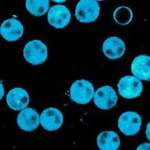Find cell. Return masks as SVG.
Returning <instances> with one entry per match:
<instances>
[{
  "label": "cell",
  "mask_w": 150,
  "mask_h": 150,
  "mask_svg": "<svg viewBox=\"0 0 150 150\" xmlns=\"http://www.w3.org/2000/svg\"><path fill=\"white\" fill-rule=\"evenodd\" d=\"M100 8L96 0H81L75 8L76 18L81 23H92L99 15Z\"/></svg>",
  "instance_id": "3957f363"
},
{
  "label": "cell",
  "mask_w": 150,
  "mask_h": 150,
  "mask_svg": "<svg viewBox=\"0 0 150 150\" xmlns=\"http://www.w3.org/2000/svg\"><path fill=\"white\" fill-rule=\"evenodd\" d=\"M23 54L28 62L33 65H39L47 59V46L40 40L30 41L24 46Z\"/></svg>",
  "instance_id": "6da1fadb"
},
{
  "label": "cell",
  "mask_w": 150,
  "mask_h": 150,
  "mask_svg": "<svg viewBox=\"0 0 150 150\" xmlns=\"http://www.w3.org/2000/svg\"><path fill=\"white\" fill-rule=\"evenodd\" d=\"M119 94L125 99H134L143 91V83L136 77L125 76L117 83Z\"/></svg>",
  "instance_id": "277c9868"
},
{
  "label": "cell",
  "mask_w": 150,
  "mask_h": 150,
  "mask_svg": "<svg viewBox=\"0 0 150 150\" xmlns=\"http://www.w3.org/2000/svg\"><path fill=\"white\" fill-rule=\"evenodd\" d=\"M94 103L100 109L108 110L117 104V96L112 86H105L99 88L94 94Z\"/></svg>",
  "instance_id": "8992f818"
},
{
  "label": "cell",
  "mask_w": 150,
  "mask_h": 150,
  "mask_svg": "<svg viewBox=\"0 0 150 150\" xmlns=\"http://www.w3.org/2000/svg\"><path fill=\"white\" fill-rule=\"evenodd\" d=\"M126 50L124 41L117 37H111L105 40L103 46V53L109 59L115 60L124 55Z\"/></svg>",
  "instance_id": "8fae6325"
},
{
  "label": "cell",
  "mask_w": 150,
  "mask_h": 150,
  "mask_svg": "<svg viewBox=\"0 0 150 150\" xmlns=\"http://www.w3.org/2000/svg\"><path fill=\"white\" fill-rule=\"evenodd\" d=\"M94 94L93 86L86 80L75 81L70 89L71 99L77 104H87L93 98Z\"/></svg>",
  "instance_id": "7a4b0ae2"
},
{
  "label": "cell",
  "mask_w": 150,
  "mask_h": 150,
  "mask_svg": "<svg viewBox=\"0 0 150 150\" xmlns=\"http://www.w3.org/2000/svg\"><path fill=\"white\" fill-rule=\"evenodd\" d=\"M117 125L120 131L125 135H136L140 130L141 117L134 112H125L119 117Z\"/></svg>",
  "instance_id": "5b68a950"
},
{
  "label": "cell",
  "mask_w": 150,
  "mask_h": 150,
  "mask_svg": "<svg viewBox=\"0 0 150 150\" xmlns=\"http://www.w3.org/2000/svg\"><path fill=\"white\" fill-rule=\"evenodd\" d=\"M114 20L120 25H127L130 24L133 19V12L130 8L127 6H120L117 8L113 13Z\"/></svg>",
  "instance_id": "2e32d148"
},
{
  "label": "cell",
  "mask_w": 150,
  "mask_h": 150,
  "mask_svg": "<svg viewBox=\"0 0 150 150\" xmlns=\"http://www.w3.org/2000/svg\"><path fill=\"white\" fill-rule=\"evenodd\" d=\"M96 1H104V0H96Z\"/></svg>",
  "instance_id": "44dd1931"
},
{
  "label": "cell",
  "mask_w": 150,
  "mask_h": 150,
  "mask_svg": "<svg viewBox=\"0 0 150 150\" xmlns=\"http://www.w3.org/2000/svg\"><path fill=\"white\" fill-rule=\"evenodd\" d=\"M40 123L45 130L54 131L59 130L63 124L62 113L55 108H49L42 112Z\"/></svg>",
  "instance_id": "9c48e42d"
},
{
  "label": "cell",
  "mask_w": 150,
  "mask_h": 150,
  "mask_svg": "<svg viewBox=\"0 0 150 150\" xmlns=\"http://www.w3.org/2000/svg\"><path fill=\"white\" fill-rule=\"evenodd\" d=\"M146 137L150 141V122L147 125L146 130Z\"/></svg>",
  "instance_id": "ac0fdd59"
},
{
  "label": "cell",
  "mask_w": 150,
  "mask_h": 150,
  "mask_svg": "<svg viewBox=\"0 0 150 150\" xmlns=\"http://www.w3.org/2000/svg\"><path fill=\"white\" fill-rule=\"evenodd\" d=\"M17 123L21 130L24 131H33L37 129L40 123V117L38 112L31 108L21 110L17 117Z\"/></svg>",
  "instance_id": "ba28073f"
},
{
  "label": "cell",
  "mask_w": 150,
  "mask_h": 150,
  "mask_svg": "<svg viewBox=\"0 0 150 150\" xmlns=\"http://www.w3.org/2000/svg\"><path fill=\"white\" fill-rule=\"evenodd\" d=\"M137 149V150H143V149L150 150V143H143V144H141L139 146H138Z\"/></svg>",
  "instance_id": "e0dca14e"
},
{
  "label": "cell",
  "mask_w": 150,
  "mask_h": 150,
  "mask_svg": "<svg viewBox=\"0 0 150 150\" xmlns=\"http://www.w3.org/2000/svg\"><path fill=\"white\" fill-rule=\"evenodd\" d=\"M6 101L9 108L15 111H20L27 108L30 103V96L24 89L14 88L8 93Z\"/></svg>",
  "instance_id": "7c38bea8"
},
{
  "label": "cell",
  "mask_w": 150,
  "mask_h": 150,
  "mask_svg": "<svg viewBox=\"0 0 150 150\" xmlns=\"http://www.w3.org/2000/svg\"><path fill=\"white\" fill-rule=\"evenodd\" d=\"M53 2H57V3H62V2H64L67 0H52Z\"/></svg>",
  "instance_id": "ffe728a7"
},
{
  "label": "cell",
  "mask_w": 150,
  "mask_h": 150,
  "mask_svg": "<svg viewBox=\"0 0 150 150\" xmlns=\"http://www.w3.org/2000/svg\"><path fill=\"white\" fill-rule=\"evenodd\" d=\"M49 0H26V8L31 15L40 17L49 10Z\"/></svg>",
  "instance_id": "9a60e30c"
},
{
  "label": "cell",
  "mask_w": 150,
  "mask_h": 150,
  "mask_svg": "<svg viewBox=\"0 0 150 150\" xmlns=\"http://www.w3.org/2000/svg\"><path fill=\"white\" fill-rule=\"evenodd\" d=\"M71 13L68 8L62 5L54 6L49 10L48 21L50 25L57 29H62L69 24Z\"/></svg>",
  "instance_id": "52a82bcc"
},
{
  "label": "cell",
  "mask_w": 150,
  "mask_h": 150,
  "mask_svg": "<svg viewBox=\"0 0 150 150\" xmlns=\"http://www.w3.org/2000/svg\"><path fill=\"white\" fill-rule=\"evenodd\" d=\"M0 32L5 40L9 42H15L22 37L24 27L17 19L10 18L2 22Z\"/></svg>",
  "instance_id": "30bf717a"
},
{
  "label": "cell",
  "mask_w": 150,
  "mask_h": 150,
  "mask_svg": "<svg viewBox=\"0 0 150 150\" xmlns=\"http://www.w3.org/2000/svg\"><path fill=\"white\" fill-rule=\"evenodd\" d=\"M131 71L139 80L150 81V56L140 55L136 57L132 62Z\"/></svg>",
  "instance_id": "4fadbf2b"
},
{
  "label": "cell",
  "mask_w": 150,
  "mask_h": 150,
  "mask_svg": "<svg viewBox=\"0 0 150 150\" xmlns=\"http://www.w3.org/2000/svg\"><path fill=\"white\" fill-rule=\"evenodd\" d=\"M4 93H5V90H4L3 85H2V81H1V97H0L1 99H2V98H3Z\"/></svg>",
  "instance_id": "d6986e66"
},
{
  "label": "cell",
  "mask_w": 150,
  "mask_h": 150,
  "mask_svg": "<svg viewBox=\"0 0 150 150\" xmlns=\"http://www.w3.org/2000/svg\"><path fill=\"white\" fill-rule=\"evenodd\" d=\"M97 145L101 150H116L120 147L121 141L115 132L104 131L98 136Z\"/></svg>",
  "instance_id": "5bb4252c"
}]
</instances>
